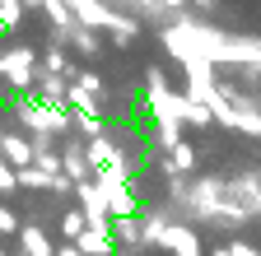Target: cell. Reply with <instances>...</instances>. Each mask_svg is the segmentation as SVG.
I'll use <instances>...</instances> for the list:
<instances>
[{"label":"cell","mask_w":261,"mask_h":256,"mask_svg":"<svg viewBox=\"0 0 261 256\" xmlns=\"http://www.w3.org/2000/svg\"><path fill=\"white\" fill-rule=\"evenodd\" d=\"M108 233H112V247H140V214H112L108 223Z\"/></svg>","instance_id":"cell-10"},{"label":"cell","mask_w":261,"mask_h":256,"mask_svg":"<svg viewBox=\"0 0 261 256\" xmlns=\"http://www.w3.org/2000/svg\"><path fill=\"white\" fill-rule=\"evenodd\" d=\"M0 14H5L10 33H14V28H19V19H23V5H19V0H0Z\"/></svg>","instance_id":"cell-23"},{"label":"cell","mask_w":261,"mask_h":256,"mask_svg":"<svg viewBox=\"0 0 261 256\" xmlns=\"http://www.w3.org/2000/svg\"><path fill=\"white\" fill-rule=\"evenodd\" d=\"M51 256H84V251H80L75 242H65V247H51Z\"/></svg>","instance_id":"cell-26"},{"label":"cell","mask_w":261,"mask_h":256,"mask_svg":"<svg viewBox=\"0 0 261 256\" xmlns=\"http://www.w3.org/2000/svg\"><path fill=\"white\" fill-rule=\"evenodd\" d=\"M93 182L103 186L108 196V214H140V201H136V186H130V173H93Z\"/></svg>","instance_id":"cell-4"},{"label":"cell","mask_w":261,"mask_h":256,"mask_svg":"<svg viewBox=\"0 0 261 256\" xmlns=\"http://www.w3.org/2000/svg\"><path fill=\"white\" fill-rule=\"evenodd\" d=\"M5 191H19V177H14V168L5 158H0V196H5Z\"/></svg>","instance_id":"cell-24"},{"label":"cell","mask_w":261,"mask_h":256,"mask_svg":"<svg viewBox=\"0 0 261 256\" xmlns=\"http://www.w3.org/2000/svg\"><path fill=\"white\" fill-rule=\"evenodd\" d=\"M19 247H23V256H51V238L38 229V223H19Z\"/></svg>","instance_id":"cell-13"},{"label":"cell","mask_w":261,"mask_h":256,"mask_svg":"<svg viewBox=\"0 0 261 256\" xmlns=\"http://www.w3.org/2000/svg\"><path fill=\"white\" fill-rule=\"evenodd\" d=\"M84 256H112V233L103 229V223H84V229L70 238Z\"/></svg>","instance_id":"cell-8"},{"label":"cell","mask_w":261,"mask_h":256,"mask_svg":"<svg viewBox=\"0 0 261 256\" xmlns=\"http://www.w3.org/2000/svg\"><path fill=\"white\" fill-rule=\"evenodd\" d=\"M0 256H10V251H5V242H0Z\"/></svg>","instance_id":"cell-30"},{"label":"cell","mask_w":261,"mask_h":256,"mask_svg":"<svg viewBox=\"0 0 261 256\" xmlns=\"http://www.w3.org/2000/svg\"><path fill=\"white\" fill-rule=\"evenodd\" d=\"M10 112L28 126V131H47V135H65L70 131V107L65 103H47L38 93H10Z\"/></svg>","instance_id":"cell-2"},{"label":"cell","mask_w":261,"mask_h":256,"mask_svg":"<svg viewBox=\"0 0 261 256\" xmlns=\"http://www.w3.org/2000/svg\"><path fill=\"white\" fill-rule=\"evenodd\" d=\"M80 229H84V214H80V210H65V214H61V238H75Z\"/></svg>","instance_id":"cell-20"},{"label":"cell","mask_w":261,"mask_h":256,"mask_svg":"<svg viewBox=\"0 0 261 256\" xmlns=\"http://www.w3.org/2000/svg\"><path fill=\"white\" fill-rule=\"evenodd\" d=\"M38 70H47V75H65V79H70V61H65L61 47H51L47 56H38Z\"/></svg>","instance_id":"cell-19"},{"label":"cell","mask_w":261,"mask_h":256,"mask_svg":"<svg viewBox=\"0 0 261 256\" xmlns=\"http://www.w3.org/2000/svg\"><path fill=\"white\" fill-rule=\"evenodd\" d=\"M84 154H89V173H130V163H126V149L121 145H112L108 140V131L103 135H89L84 140Z\"/></svg>","instance_id":"cell-5"},{"label":"cell","mask_w":261,"mask_h":256,"mask_svg":"<svg viewBox=\"0 0 261 256\" xmlns=\"http://www.w3.org/2000/svg\"><path fill=\"white\" fill-rule=\"evenodd\" d=\"M70 196L80 201V214H84V223H103V229L112 223V214H108V196H103V186H98V182L80 177Z\"/></svg>","instance_id":"cell-6"},{"label":"cell","mask_w":261,"mask_h":256,"mask_svg":"<svg viewBox=\"0 0 261 256\" xmlns=\"http://www.w3.org/2000/svg\"><path fill=\"white\" fill-rule=\"evenodd\" d=\"M61 42H65V47H75V51H80V56H89V61L103 51V42H98V28H89V23H80V19L61 33Z\"/></svg>","instance_id":"cell-9"},{"label":"cell","mask_w":261,"mask_h":256,"mask_svg":"<svg viewBox=\"0 0 261 256\" xmlns=\"http://www.w3.org/2000/svg\"><path fill=\"white\" fill-rule=\"evenodd\" d=\"M19 5H23V10H38V0H19Z\"/></svg>","instance_id":"cell-28"},{"label":"cell","mask_w":261,"mask_h":256,"mask_svg":"<svg viewBox=\"0 0 261 256\" xmlns=\"http://www.w3.org/2000/svg\"><path fill=\"white\" fill-rule=\"evenodd\" d=\"M56 173H61V168H56ZM14 177H19V186H28V191H51V173L38 168V163H19Z\"/></svg>","instance_id":"cell-16"},{"label":"cell","mask_w":261,"mask_h":256,"mask_svg":"<svg viewBox=\"0 0 261 256\" xmlns=\"http://www.w3.org/2000/svg\"><path fill=\"white\" fill-rule=\"evenodd\" d=\"M70 126L89 140V135H103L108 131V121H103V112H89V107H80V112H70Z\"/></svg>","instance_id":"cell-17"},{"label":"cell","mask_w":261,"mask_h":256,"mask_svg":"<svg viewBox=\"0 0 261 256\" xmlns=\"http://www.w3.org/2000/svg\"><path fill=\"white\" fill-rule=\"evenodd\" d=\"M70 5V14L80 19V23H89V28H98V33H108L112 42H136L140 38V19H130V14H121L112 0H65Z\"/></svg>","instance_id":"cell-1"},{"label":"cell","mask_w":261,"mask_h":256,"mask_svg":"<svg viewBox=\"0 0 261 256\" xmlns=\"http://www.w3.org/2000/svg\"><path fill=\"white\" fill-rule=\"evenodd\" d=\"M215 256H261L252 242H224V247H215Z\"/></svg>","instance_id":"cell-22"},{"label":"cell","mask_w":261,"mask_h":256,"mask_svg":"<svg viewBox=\"0 0 261 256\" xmlns=\"http://www.w3.org/2000/svg\"><path fill=\"white\" fill-rule=\"evenodd\" d=\"M154 5H163V10H168V14H173V19H177V14H182V10H187V0H154Z\"/></svg>","instance_id":"cell-25"},{"label":"cell","mask_w":261,"mask_h":256,"mask_svg":"<svg viewBox=\"0 0 261 256\" xmlns=\"http://www.w3.org/2000/svg\"><path fill=\"white\" fill-rule=\"evenodd\" d=\"M33 79H38V51L33 47L0 51V84L10 93H33Z\"/></svg>","instance_id":"cell-3"},{"label":"cell","mask_w":261,"mask_h":256,"mask_svg":"<svg viewBox=\"0 0 261 256\" xmlns=\"http://www.w3.org/2000/svg\"><path fill=\"white\" fill-rule=\"evenodd\" d=\"M0 158H5L10 168L33 163V140L28 135H14V131H0Z\"/></svg>","instance_id":"cell-11"},{"label":"cell","mask_w":261,"mask_h":256,"mask_svg":"<svg viewBox=\"0 0 261 256\" xmlns=\"http://www.w3.org/2000/svg\"><path fill=\"white\" fill-rule=\"evenodd\" d=\"M112 256H130V251H121V247H112Z\"/></svg>","instance_id":"cell-29"},{"label":"cell","mask_w":261,"mask_h":256,"mask_svg":"<svg viewBox=\"0 0 261 256\" xmlns=\"http://www.w3.org/2000/svg\"><path fill=\"white\" fill-rule=\"evenodd\" d=\"M19 223H23V219H19L10 205H0V238H14V233H19Z\"/></svg>","instance_id":"cell-21"},{"label":"cell","mask_w":261,"mask_h":256,"mask_svg":"<svg viewBox=\"0 0 261 256\" xmlns=\"http://www.w3.org/2000/svg\"><path fill=\"white\" fill-rule=\"evenodd\" d=\"M154 247L173 251V256H205L201 233H196L191 223H163V233H159V242H154Z\"/></svg>","instance_id":"cell-7"},{"label":"cell","mask_w":261,"mask_h":256,"mask_svg":"<svg viewBox=\"0 0 261 256\" xmlns=\"http://www.w3.org/2000/svg\"><path fill=\"white\" fill-rule=\"evenodd\" d=\"M38 10L47 14V28H51V33L61 38L65 33V28H70L75 23V14H70V5H65V0H38Z\"/></svg>","instance_id":"cell-14"},{"label":"cell","mask_w":261,"mask_h":256,"mask_svg":"<svg viewBox=\"0 0 261 256\" xmlns=\"http://www.w3.org/2000/svg\"><path fill=\"white\" fill-rule=\"evenodd\" d=\"M61 173L70 177V182L89 177V154H84V140H70V145H65V154H61Z\"/></svg>","instance_id":"cell-12"},{"label":"cell","mask_w":261,"mask_h":256,"mask_svg":"<svg viewBox=\"0 0 261 256\" xmlns=\"http://www.w3.org/2000/svg\"><path fill=\"white\" fill-rule=\"evenodd\" d=\"M187 5H196V10H215L219 0H187Z\"/></svg>","instance_id":"cell-27"},{"label":"cell","mask_w":261,"mask_h":256,"mask_svg":"<svg viewBox=\"0 0 261 256\" xmlns=\"http://www.w3.org/2000/svg\"><path fill=\"white\" fill-rule=\"evenodd\" d=\"M163 154H168V163H163V173H168V177H173V173H191V168H196V149H191V145H182V140H177V145H168Z\"/></svg>","instance_id":"cell-15"},{"label":"cell","mask_w":261,"mask_h":256,"mask_svg":"<svg viewBox=\"0 0 261 256\" xmlns=\"http://www.w3.org/2000/svg\"><path fill=\"white\" fill-rule=\"evenodd\" d=\"M112 5H121V10H136V19H149V23H163V5H154V0H112ZM173 19V14H168Z\"/></svg>","instance_id":"cell-18"}]
</instances>
